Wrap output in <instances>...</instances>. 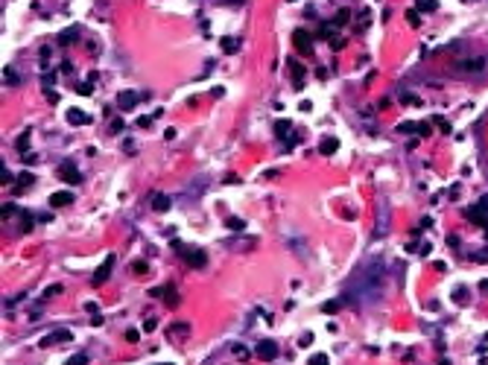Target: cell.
<instances>
[{"label": "cell", "mask_w": 488, "mask_h": 365, "mask_svg": "<svg viewBox=\"0 0 488 365\" xmlns=\"http://www.w3.org/2000/svg\"><path fill=\"white\" fill-rule=\"evenodd\" d=\"M456 76H483L488 73V56H477V58H465V61H456Z\"/></svg>", "instance_id": "1"}, {"label": "cell", "mask_w": 488, "mask_h": 365, "mask_svg": "<svg viewBox=\"0 0 488 365\" xmlns=\"http://www.w3.org/2000/svg\"><path fill=\"white\" fill-rule=\"evenodd\" d=\"M173 249L176 251H181V257L190 263V266H196V269H202L205 263H208V257H205V251L202 249H187L184 243H178V240H173Z\"/></svg>", "instance_id": "2"}, {"label": "cell", "mask_w": 488, "mask_h": 365, "mask_svg": "<svg viewBox=\"0 0 488 365\" xmlns=\"http://www.w3.org/2000/svg\"><path fill=\"white\" fill-rule=\"evenodd\" d=\"M59 178L67 181V184H79V181H82V173L76 170L73 161H61V164H59Z\"/></svg>", "instance_id": "3"}, {"label": "cell", "mask_w": 488, "mask_h": 365, "mask_svg": "<svg viewBox=\"0 0 488 365\" xmlns=\"http://www.w3.org/2000/svg\"><path fill=\"white\" fill-rule=\"evenodd\" d=\"M254 357H257V360H263V363H272V360L278 357V345H275V342H269V339H263V342H257Z\"/></svg>", "instance_id": "4"}, {"label": "cell", "mask_w": 488, "mask_h": 365, "mask_svg": "<svg viewBox=\"0 0 488 365\" xmlns=\"http://www.w3.org/2000/svg\"><path fill=\"white\" fill-rule=\"evenodd\" d=\"M468 219H474V222H480V225H488V196H483V199L468 211Z\"/></svg>", "instance_id": "5"}, {"label": "cell", "mask_w": 488, "mask_h": 365, "mask_svg": "<svg viewBox=\"0 0 488 365\" xmlns=\"http://www.w3.org/2000/svg\"><path fill=\"white\" fill-rule=\"evenodd\" d=\"M293 44L298 47V53H310L313 50V38L307 35V29H295L293 32Z\"/></svg>", "instance_id": "6"}, {"label": "cell", "mask_w": 488, "mask_h": 365, "mask_svg": "<svg viewBox=\"0 0 488 365\" xmlns=\"http://www.w3.org/2000/svg\"><path fill=\"white\" fill-rule=\"evenodd\" d=\"M143 96H149V94H135V91H123V94L117 96V105H120L123 111H129V108H135V105H137V99H143Z\"/></svg>", "instance_id": "7"}, {"label": "cell", "mask_w": 488, "mask_h": 365, "mask_svg": "<svg viewBox=\"0 0 488 365\" xmlns=\"http://www.w3.org/2000/svg\"><path fill=\"white\" fill-rule=\"evenodd\" d=\"M170 205H173V202H170V196H167V193H152V196H149V208H152L155 213L170 211Z\"/></svg>", "instance_id": "8"}, {"label": "cell", "mask_w": 488, "mask_h": 365, "mask_svg": "<svg viewBox=\"0 0 488 365\" xmlns=\"http://www.w3.org/2000/svg\"><path fill=\"white\" fill-rule=\"evenodd\" d=\"M67 205H73V193L70 190H56L50 196V208H67Z\"/></svg>", "instance_id": "9"}, {"label": "cell", "mask_w": 488, "mask_h": 365, "mask_svg": "<svg viewBox=\"0 0 488 365\" xmlns=\"http://www.w3.org/2000/svg\"><path fill=\"white\" fill-rule=\"evenodd\" d=\"M111 269H114V254H108V257H105V263L97 269L94 284H97V287H99V284H105V281H108V275H111Z\"/></svg>", "instance_id": "10"}, {"label": "cell", "mask_w": 488, "mask_h": 365, "mask_svg": "<svg viewBox=\"0 0 488 365\" xmlns=\"http://www.w3.org/2000/svg\"><path fill=\"white\" fill-rule=\"evenodd\" d=\"M167 336H170V339H187V336H190V325H187V322H176V325H170Z\"/></svg>", "instance_id": "11"}, {"label": "cell", "mask_w": 488, "mask_h": 365, "mask_svg": "<svg viewBox=\"0 0 488 365\" xmlns=\"http://www.w3.org/2000/svg\"><path fill=\"white\" fill-rule=\"evenodd\" d=\"M73 41H79V26H70V29L59 32V38H56L59 47H67V44H73Z\"/></svg>", "instance_id": "12"}, {"label": "cell", "mask_w": 488, "mask_h": 365, "mask_svg": "<svg viewBox=\"0 0 488 365\" xmlns=\"http://www.w3.org/2000/svg\"><path fill=\"white\" fill-rule=\"evenodd\" d=\"M56 342H70V330H56V333L44 336V339H41V348H50V345H56Z\"/></svg>", "instance_id": "13"}, {"label": "cell", "mask_w": 488, "mask_h": 365, "mask_svg": "<svg viewBox=\"0 0 488 365\" xmlns=\"http://www.w3.org/2000/svg\"><path fill=\"white\" fill-rule=\"evenodd\" d=\"M287 67H290V73H293V79H295V88H301V85H304V67H301L295 58H290Z\"/></svg>", "instance_id": "14"}, {"label": "cell", "mask_w": 488, "mask_h": 365, "mask_svg": "<svg viewBox=\"0 0 488 365\" xmlns=\"http://www.w3.org/2000/svg\"><path fill=\"white\" fill-rule=\"evenodd\" d=\"M67 123H70V126H85V123H91V117H88L85 111H79V108H70V111H67Z\"/></svg>", "instance_id": "15"}, {"label": "cell", "mask_w": 488, "mask_h": 365, "mask_svg": "<svg viewBox=\"0 0 488 365\" xmlns=\"http://www.w3.org/2000/svg\"><path fill=\"white\" fill-rule=\"evenodd\" d=\"M336 146H339V143H336V137H322L319 152H322V155H333V152H336Z\"/></svg>", "instance_id": "16"}, {"label": "cell", "mask_w": 488, "mask_h": 365, "mask_svg": "<svg viewBox=\"0 0 488 365\" xmlns=\"http://www.w3.org/2000/svg\"><path fill=\"white\" fill-rule=\"evenodd\" d=\"M348 20H351V9H339V12H336V20H333V23H336V26H345Z\"/></svg>", "instance_id": "17"}, {"label": "cell", "mask_w": 488, "mask_h": 365, "mask_svg": "<svg viewBox=\"0 0 488 365\" xmlns=\"http://www.w3.org/2000/svg\"><path fill=\"white\" fill-rule=\"evenodd\" d=\"M222 50H225V53H237V50H240L237 38H222Z\"/></svg>", "instance_id": "18"}, {"label": "cell", "mask_w": 488, "mask_h": 365, "mask_svg": "<svg viewBox=\"0 0 488 365\" xmlns=\"http://www.w3.org/2000/svg\"><path fill=\"white\" fill-rule=\"evenodd\" d=\"M225 225H228V228H234V231H243V228H246V222H243L240 216H228V219H225Z\"/></svg>", "instance_id": "19"}, {"label": "cell", "mask_w": 488, "mask_h": 365, "mask_svg": "<svg viewBox=\"0 0 488 365\" xmlns=\"http://www.w3.org/2000/svg\"><path fill=\"white\" fill-rule=\"evenodd\" d=\"M415 9H427V12H433V9H439V3H436V0H415Z\"/></svg>", "instance_id": "20"}, {"label": "cell", "mask_w": 488, "mask_h": 365, "mask_svg": "<svg viewBox=\"0 0 488 365\" xmlns=\"http://www.w3.org/2000/svg\"><path fill=\"white\" fill-rule=\"evenodd\" d=\"M3 82H9V85H18V73H15L12 67H6V70H3Z\"/></svg>", "instance_id": "21"}, {"label": "cell", "mask_w": 488, "mask_h": 365, "mask_svg": "<svg viewBox=\"0 0 488 365\" xmlns=\"http://www.w3.org/2000/svg\"><path fill=\"white\" fill-rule=\"evenodd\" d=\"M287 132H290V123H287V120H278V123H275V134H278V137H284Z\"/></svg>", "instance_id": "22"}, {"label": "cell", "mask_w": 488, "mask_h": 365, "mask_svg": "<svg viewBox=\"0 0 488 365\" xmlns=\"http://www.w3.org/2000/svg\"><path fill=\"white\" fill-rule=\"evenodd\" d=\"M0 213H3V219H6V216H15V213H18V208H15L12 202H3V208H0Z\"/></svg>", "instance_id": "23"}, {"label": "cell", "mask_w": 488, "mask_h": 365, "mask_svg": "<svg viewBox=\"0 0 488 365\" xmlns=\"http://www.w3.org/2000/svg\"><path fill=\"white\" fill-rule=\"evenodd\" d=\"M465 298H468V289H465V287H456V289H453V301L465 304Z\"/></svg>", "instance_id": "24"}, {"label": "cell", "mask_w": 488, "mask_h": 365, "mask_svg": "<svg viewBox=\"0 0 488 365\" xmlns=\"http://www.w3.org/2000/svg\"><path fill=\"white\" fill-rule=\"evenodd\" d=\"M310 365H331V360H328V354H313Z\"/></svg>", "instance_id": "25"}, {"label": "cell", "mask_w": 488, "mask_h": 365, "mask_svg": "<svg viewBox=\"0 0 488 365\" xmlns=\"http://www.w3.org/2000/svg\"><path fill=\"white\" fill-rule=\"evenodd\" d=\"M407 20H410L412 26H418V23H421V15H418V9H410V12H407Z\"/></svg>", "instance_id": "26"}, {"label": "cell", "mask_w": 488, "mask_h": 365, "mask_svg": "<svg viewBox=\"0 0 488 365\" xmlns=\"http://www.w3.org/2000/svg\"><path fill=\"white\" fill-rule=\"evenodd\" d=\"M18 184H20V187H29V184H35V178H32L29 173H20V175H18Z\"/></svg>", "instance_id": "27"}, {"label": "cell", "mask_w": 488, "mask_h": 365, "mask_svg": "<svg viewBox=\"0 0 488 365\" xmlns=\"http://www.w3.org/2000/svg\"><path fill=\"white\" fill-rule=\"evenodd\" d=\"M32 222H35V219H32L29 213H20V228H23V231H32Z\"/></svg>", "instance_id": "28"}, {"label": "cell", "mask_w": 488, "mask_h": 365, "mask_svg": "<svg viewBox=\"0 0 488 365\" xmlns=\"http://www.w3.org/2000/svg\"><path fill=\"white\" fill-rule=\"evenodd\" d=\"M64 365H88V357H85V354H76V357H70Z\"/></svg>", "instance_id": "29"}, {"label": "cell", "mask_w": 488, "mask_h": 365, "mask_svg": "<svg viewBox=\"0 0 488 365\" xmlns=\"http://www.w3.org/2000/svg\"><path fill=\"white\" fill-rule=\"evenodd\" d=\"M76 91H79L82 96H88V94H94V88H91V82H79V85H76Z\"/></svg>", "instance_id": "30"}, {"label": "cell", "mask_w": 488, "mask_h": 365, "mask_svg": "<svg viewBox=\"0 0 488 365\" xmlns=\"http://www.w3.org/2000/svg\"><path fill=\"white\" fill-rule=\"evenodd\" d=\"M26 146H29V134H20V137H18V152L26 155Z\"/></svg>", "instance_id": "31"}, {"label": "cell", "mask_w": 488, "mask_h": 365, "mask_svg": "<svg viewBox=\"0 0 488 365\" xmlns=\"http://www.w3.org/2000/svg\"><path fill=\"white\" fill-rule=\"evenodd\" d=\"M0 181H3V184H12V181H15V175L6 170V164H3V170H0Z\"/></svg>", "instance_id": "32"}, {"label": "cell", "mask_w": 488, "mask_h": 365, "mask_svg": "<svg viewBox=\"0 0 488 365\" xmlns=\"http://www.w3.org/2000/svg\"><path fill=\"white\" fill-rule=\"evenodd\" d=\"M398 132H407V134H410V132H418V126H415V123H401Z\"/></svg>", "instance_id": "33"}, {"label": "cell", "mask_w": 488, "mask_h": 365, "mask_svg": "<svg viewBox=\"0 0 488 365\" xmlns=\"http://www.w3.org/2000/svg\"><path fill=\"white\" fill-rule=\"evenodd\" d=\"M430 132H433L430 123H418V134H421V137H430Z\"/></svg>", "instance_id": "34"}, {"label": "cell", "mask_w": 488, "mask_h": 365, "mask_svg": "<svg viewBox=\"0 0 488 365\" xmlns=\"http://www.w3.org/2000/svg\"><path fill=\"white\" fill-rule=\"evenodd\" d=\"M322 310H325V313H336V310H339V301H328Z\"/></svg>", "instance_id": "35"}, {"label": "cell", "mask_w": 488, "mask_h": 365, "mask_svg": "<svg viewBox=\"0 0 488 365\" xmlns=\"http://www.w3.org/2000/svg\"><path fill=\"white\" fill-rule=\"evenodd\" d=\"M155 325H158L155 319H146V322H143V330H146V333H152V330H155Z\"/></svg>", "instance_id": "36"}, {"label": "cell", "mask_w": 488, "mask_h": 365, "mask_svg": "<svg viewBox=\"0 0 488 365\" xmlns=\"http://www.w3.org/2000/svg\"><path fill=\"white\" fill-rule=\"evenodd\" d=\"M132 269H135V272H137V275H143V272H146V263H143V260H137V263H135V266H132Z\"/></svg>", "instance_id": "37"}, {"label": "cell", "mask_w": 488, "mask_h": 365, "mask_svg": "<svg viewBox=\"0 0 488 365\" xmlns=\"http://www.w3.org/2000/svg\"><path fill=\"white\" fill-rule=\"evenodd\" d=\"M436 123H439V126H442V132H448V134H450V123H445V120H442V117H436Z\"/></svg>", "instance_id": "38"}, {"label": "cell", "mask_w": 488, "mask_h": 365, "mask_svg": "<svg viewBox=\"0 0 488 365\" xmlns=\"http://www.w3.org/2000/svg\"><path fill=\"white\" fill-rule=\"evenodd\" d=\"M126 342H137V330H126Z\"/></svg>", "instance_id": "39"}, {"label": "cell", "mask_w": 488, "mask_h": 365, "mask_svg": "<svg viewBox=\"0 0 488 365\" xmlns=\"http://www.w3.org/2000/svg\"><path fill=\"white\" fill-rule=\"evenodd\" d=\"M85 310H88L91 316H97V304H94V301H88V304H85Z\"/></svg>", "instance_id": "40"}, {"label": "cell", "mask_w": 488, "mask_h": 365, "mask_svg": "<svg viewBox=\"0 0 488 365\" xmlns=\"http://www.w3.org/2000/svg\"><path fill=\"white\" fill-rule=\"evenodd\" d=\"M234 354H237V357H240V360H249V351H243V345H240V348H237V351H234Z\"/></svg>", "instance_id": "41"}, {"label": "cell", "mask_w": 488, "mask_h": 365, "mask_svg": "<svg viewBox=\"0 0 488 365\" xmlns=\"http://www.w3.org/2000/svg\"><path fill=\"white\" fill-rule=\"evenodd\" d=\"M480 292H483V295H488V278L483 281V284H480Z\"/></svg>", "instance_id": "42"}, {"label": "cell", "mask_w": 488, "mask_h": 365, "mask_svg": "<svg viewBox=\"0 0 488 365\" xmlns=\"http://www.w3.org/2000/svg\"><path fill=\"white\" fill-rule=\"evenodd\" d=\"M465 3H474V0H465Z\"/></svg>", "instance_id": "43"}]
</instances>
